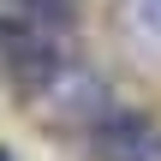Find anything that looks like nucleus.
<instances>
[{
    "instance_id": "1",
    "label": "nucleus",
    "mask_w": 161,
    "mask_h": 161,
    "mask_svg": "<svg viewBox=\"0 0 161 161\" xmlns=\"http://www.w3.org/2000/svg\"><path fill=\"white\" fill-rule=\"evenodd\" d=\"M42 114L48 119H60V125H78V131H96L108 114H119L114 102H108V84L96 78V72H84V66H66L42 96Z\"/></svg>"
},
{
    "instance_id": "2",
    "label": "nucleus",
    "mask_w": 161,
    "mask_h": 161,
    "mask_svg": "<svg viewBox=\"0 0 161 161\" xmlns=\"http://www.w3.org/2000/svg\"><path fill=\"white\" fill-rule=\"evenodd\" d=\"M90 155L96 161H161V131L143 125L137 114H108L90 131Z\"/></svg>"
},
{
    "instance_id": "3",
    "label": "nucleus",
    "mask_w": 161,
    "mask_h": 161,
    "mask_svg": "<svg viewBox=\"0 0 161 161\" xmlns=\"http://www.w3.org/2000/svg\"><path fill=\"white\" fill-rule=\"evenodd\" d=\"M131 12H137L143 30H161V0H131Z\"/></svg>"
}]
</instances>
